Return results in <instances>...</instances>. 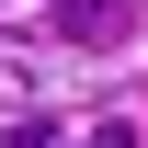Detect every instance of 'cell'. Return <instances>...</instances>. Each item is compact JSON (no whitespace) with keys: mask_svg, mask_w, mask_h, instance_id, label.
Returning a JSON list of instances; mask_svg holds the SVG:
<instances>
[{"mask_svg":"<svg viewBox=\"0 0 148 148\" xmlns=\"http://www.w3.org/2000/svg\"><path fill=\"white\" fill-rule=\"evenodd\" d=\"M57 34L69 46H114L125 34V0H57Z\"/></svg>","mask_w":148,"mask_h":148,"instance_id":"6da1fadb","label":"cell"},{"mask_svg":"<svg viewBox=\"0 0 148 148\" xmlns=\"http://www.w3.org/2000/svg\"><path fill=\"white\" fill-rule=\"evenodd\" d=\"M12 148H69V125H57V114H23V125H12Z\"/></svg>","mask_w":148,"mask_h":148,"instance_id":"7a4b0ae2","label":"cell"},{"mask_svg":"<svg viewBox=\"0 0 148 148\" xmlns=\"http://www.w3.org/2000/svg\"><path fill=\"white\" fill-rule=\"evenodd\" d=\"M91 148H137V125H91Z\"/></svg>","mask_w":148,"mask_h":148,"instance_id":"3957f363","label":"cell"}]
</instances>
